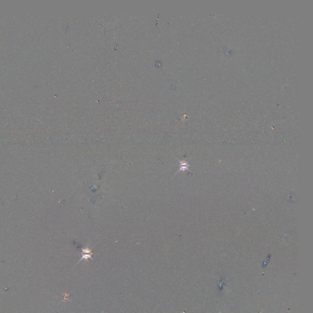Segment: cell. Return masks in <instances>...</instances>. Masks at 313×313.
Wrapping results in <instances>:
<instances>
[{"label":"cell","mask_w":313,"mask_h":313,"mask_svg":"<svg viewBox=\"0 0 313 313\" xmlns=\"http://www.w3.org/2000/svg\"><path fill=\"white\" fill-rule=\"evenodd\" d=\"M81 250H82V256H81V257L79 259V262H80L82 260H87L89 259H92V252L91 251L90 248H89L88 246H86L84 248H82Z\"/></svg>","instance_id":"obj_1"},{"label":"cell","mask_w":313,"mask_h":313,"mask_svg":"<svg viewBox=\"0 0 313 313\" xmlns=\"http://www.w3.org/2000/svg\"><path fill=\"white\" fill-rule=\"evenodd\" d=\"M177 160L179 161L180 163V168H179V171H177V174L180 172V171H185L186 170H188L189 171L188 169V168L190 167V164H188V163L185 160H180L179 159H177Z\"/></svg>","instance_id":"obj_2"}]
</instances>
